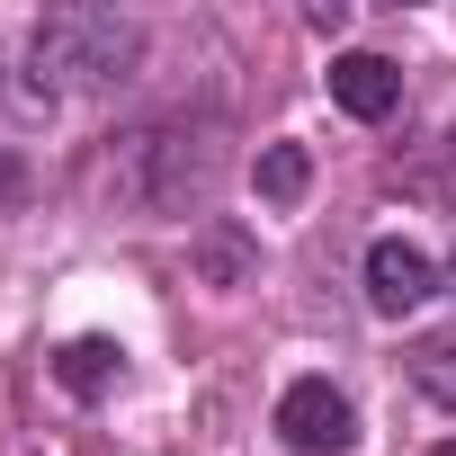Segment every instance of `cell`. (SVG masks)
<instances>
[{
	"label": "cell",
	"instance_id": "3957f363",
	"mask_svg": "<svg viewBox=\"0 0 456 456\" xmlns=\"http://www.w3.org/2000/svg\"><path fill=\"white\" fill-rule=\"evenodd\" d=\"M278 438H287L296 456H340V447L358 438L349 394H340L331 376H296V385L278 394Z\"/></svg>",
	"mask_w": 456,
	"mask_h": 456
},
{
	"label": "cell",
	"instance_id": "9c48e42d",
	"mask_svg": "<svg viewBox=\"0 0 456 456\" xmlns=\"http://www.w3.org/2000/svg\"><path fill=\"white\" fill-rule=\"evenodd\" d=\"M197 260H206V278H215V287H242V269H251V242H242V233H224V224H215V233L197 242Z\"/></svg>",
	"mask_w": 456,
	"mask_h": 456
},
{
	"label": "cell",
	"instance_id": "30bf717a",
	"mask_svg": "<svg viewBox=\"0 0 456 456\" xmlns=\"http://www.w3.org/2000/svg\"><path fill=\"white\" fill-rule=\"evenodd\" d=\"M447 287H456V260H447Z\"/></svg>",
	"mask_w": 456,
	"mask_h": 456
},
{
	"label": "cell",
	"instance_id": "5b68a950",
	"mask_svg": "<svg viewBox=\"0 0 456 456\" xmlns=\"http://www.w3.org/2000/svg\"><path fill=\"white\" fill-rule=\"evenodd\" d=\"M331 99L358 117V126H385L403 108V72L385 54H331Z\"/></svg>",
	"mask_w": 456,
	"mask_h": 456
},
{
	"label": "cell",
	"instance_id": "277c9868",
	"mask_svg": "<svg viewBox=\"0 0 456 456\" xmlns=\"http://www.w3.org/2000/svg\"><path fill=\"white\" fill-rule=\"evenodd\" d=\"M438 296V269H429V251H411L403 233H385L376 251H367V305L385 314V322H403V314H420Z\"/></svg>",
	"mask_w": 456,
	"mask_h": 456
},
{
	"label": "cell",
	"instance_id": "8992f818",
	"mask_svg": "<svg viewBox=\"0 0 456 456\" xmlns=\"http://www.w3.org/2000/svg\"><path fill=\"white\" fill-rule=\"evenodd\" d=\"M54 376H63V385L90 403V394H108V385L126 376V349H117V340H72V349L54 358Z\"/></svg>",
	"mask_w": 456,
	"mask_h": 456
},
{
	"label": "cell",
	"instance_id": "ba28073f",
	"mask_svg": "<svg viewBox=\"0 0 456 456\" xmlns=\"http://www.w3.org/2000/svg\"><path fill=\"white\" fill-rule=\"evenodd\" d=\"M411 385H420L429 403H447V411H456V331H438V340H420V349H411Z\"/></svg>",
	"mask_w": 456,
	"mask_h": 456
},
{
	"label": "cell",
	"instance_id": "7a4b0ae2",
	"mask_svg": "<svg viewBox=\"0 0 456 456\" xmlns=\"http://www.w3.org/2000/svg\"><path fill=\"white\" fill-rule=\"evenodd\" d=\"M206 179H215V152H206V134H188V126H134V134H117V152H108V188H117V206H134V215H170V206L206 197Z\"/></svg>",
	"mask_w": 456,
	"mask_h": 456
},
{
	"label": "cell",
	"instance_id": "52a82bcc",
	"mask_svg": "<svg viewBox=\"0 0 456 456\" xmlns=\"http://www.w3.org/2000/svg\"><path fill=\"white\" fill-rule=\"evenodd\" d=\"M305 179H314L305 143H269V152H260V197H269V206H296V197H305Z\"/></svg>",
	"mask_w": 456,
	"mask_h": 456
},
{
	"label": "cell",
	"instance_id": "6da1fadb",
	"mask_svg": "<svg viewBox=\"0 0 456 456\" xmlns=\"http://www.w3.org/2000/svg\"><path fill=\"white\" fill-rule=\"evenodd\" d=\"M143 54V28L117 19V10H45L37 37H28V81L45 99H72V90H108L126 81Z\"/></svg>",
	"mask_w": 456,
	"mask_h": 456
}]
</instances>
